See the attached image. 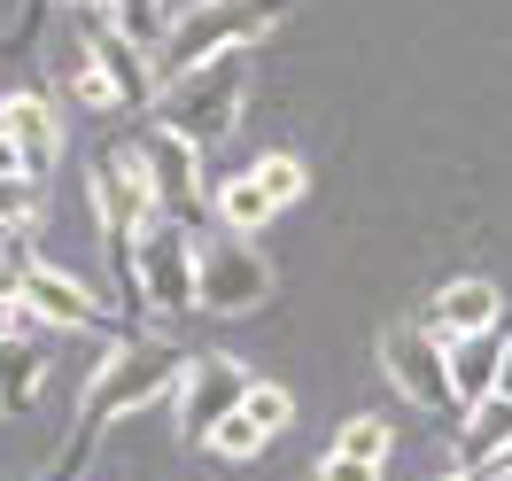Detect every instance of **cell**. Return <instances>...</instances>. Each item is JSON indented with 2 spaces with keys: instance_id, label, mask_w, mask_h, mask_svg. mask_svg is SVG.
Segmentation results:
<instances>
[{
  "instance_id": "6da1fadb",
  "label": "cell",
  "mask_w": 512,
  "mask_h": 481,
  "mask_svg": "<svg viewBox=\"0 0 512 481\" xmlns=\"http://www.w3.org/2000/svg\"><path fill=\"white\" fill-rule=\"evenodd\" d=\"M187 365H194V357L179 350V342H156V334L117 342V350L101 357V373L86 381V404H78V427H70L63 458H55L39 481H86L101 427L125 419V412H148V404H163V396H179V388H187Z\"/></svg>"
},
{
  "instance_id": "7a4b0ae2",
  "label": "cell",
  "mask_w": 512,
  "mask_h": 481,
  "mask_svg": "<svg viewBox=\"0 0 512 481\" xmlns=\"http://www.w3.org/2000/svg\"><path fill=\"white\" fill-rule=\"evenodd\" d=\"M241 101H249V55H218V63H202V70L163 78V94H156L148 117H156L163 132L194 140V148H210V140H225V132L241 125Z\"/></svg>"
},
{
  "instance_id": "3957f363",
  "label": "cell",
  "mask_w": 512,
  "mask_h": 481,
  "mask_svg": "<svg viewBox=\"0 0 512 481\" xmlns=\"http://www.w3.org/2000/svg\"><path fill=\"white\" fill-rule=\"evenodd\" d=\"M280 16H288V0H210V8H194L187 24H171V39L156 47V70L179 78V70H202V63H218V55H241Z\"/></svg>"
},
{
  "instance_id": "277c9868",
  "label": "cell",
  "mask_w": 512,
  "mask_h": 481,
  "mask_svg": "<svg viewBox=\"0 0 512 481\" xmlns=\"http://www.w3.org/2000/svg\"><path fill=\"white\" fill-rule=\"evenodd\" d=\"M86 194H94V218H101V233H109V264H117V280H125V295H132V249H140V233L163 218L156 187H148L140 156L101 148L94 171H86Z\"/></svg>"
},
{
  "instance_id": "5b68a950",
  "label": "cell",
  "mask_w": 512,
  "mask_h": 481,
  "mask_svg": "<svg viewBox=\"0 0 512 481\" xmlns=\"http://www.w3.org/2000/svg\"><path fill=\"white\" fill-rule=\"evenodd\" d=\"M132 295L156 311V319H179V311H202V241L194 225L156 218L132 249Z\"/></svg>"
},
{
  "instance_id": "8992f818",
  "label": "cell",
  "mask_w": 512,
  "mask_h": 481,
  "mask_svg": "<svg viewBox=\"0 0 512 481\" xmlns=\"http://www.w3.org/2000/svg\"><path fill=\"white\" fill-rule=\"evenodd\" d=\"M86 24V55H94V70L109 78V94H117V117H132V109H156L163 94V70H156V47H140V39L109 16V8H94V16H78Z\"/></svg>"
},
{
  "instance_id": "52a82bcc",
  "label": "cell",
  "mask_w": 512,
  "mask_h": 481,
  "mask_svg": "<svg viewBox=\"0 0 512 481\" xmlns=\"http://www.w3.org/2000/svg\"><path fill=\"white\" fill-rule=\"evenodd\" d=\"M381 365H388V381L404 388L412 404H427V412H458L450 342L435 334V326H388V334H381Z\"/></svg>"
},
{
  "instance_id": "ba28073f",
  "label": "cell",
  "mask_w": 512,
  "mask_h": 481,
  "mask_svg": "<svg viewBox=\"0 0 512 481\" xmlns=\"http://www.w3.org/2000/svg\"><path fill=\"white\" fill-rule=\"evenodd\" d=\"M303 187H311V171L295 156H264V163H249V171H233L218 187V218H225V233H256V225H272L288 202H303Z\"/></svg>"
},
{
  "instance_id": "9c48e42d",
  "label": "cell",
  "mask_w": 512,
  "mask_h": 481,
  "mask_svg": "<svg viewBox=\"0 0 512 481\" xmlns=\"http://www.w3.org/2000/svg\"><path fill=\"white\" fill-rule=\"evenodd\" d=\"M132 156H140V171H148V187H156V210H163V218H171V225H194V218H202L210 187H202V148H194V140L148 125Z\"/></svg>"
},
{
  "instance_id": "30bf717a",
  "label": "cell",
  "mask_w": 512,
  "mask_h": 481,
  "mask_svg": "<svg viewBox=\"0 0 512 481\" xmlns=\"http://www.w3.org/2000/svg\"><path fill=\"white\" fill-rule=\"evenodd\" d=\"M272 295V264L256 257L241 233H218V241H202V311L210 319H241Z\"/></svg>"
},
{
  "instance_id": "8fae6325",
  "label": "cell",
  "mask_w": 512,
  "mask_h": 481,
  "mask_svg": "<svg viewBox=\"0 0 512 481\" xmlns=\"http://www.w3.org/2000/svg\"><path fill=\"white\" fill-rule=\"evenodd\" d=\"M249 388H256L249 365H233V357H194L187 388H179V435H187V443H210L225 419L249 404Z\"/></svg>"
},
{
  "instance_id": "7c38bea8",
  "label": "cell",
  "mask_w": 512,
  "mask_h": 481,
  "mask_svg": "<svg viewBox=\"0 0 512 481\" xmlns=\"http://www.w3.org/2000/svg\"><path fill=\"white\" fill-rule=\"evenodd\" d=\"M24 311H32L39 326H70V334H101V326L117 334V319H109L70 272H55V264H32V272H24Z\"/></svg>"
},
{
  "instance_id": "4fadbf2b",
  "label": "cell",
  "mask_w": 512,
  "mask_h": 481,
  "mask_svg": "<svg viewBox=\"0 0 512 481\" xmlns=\"http://www.w3.org/2000/svg\"><path fill=\"white\" fill-rule=\"evenodd\" d=\"M505 357H512V326H481L450 342V381H458V412H481L505 388Z\"/></svg>"
},
{
  "instance_id": "5bb4252c",
  "label": "cell",
  "mask_w": 512,
  "mask_h": 481,
  "mask_svg": "<svg viewBox=\"0 0 512 481\" xmlns=\"http://www.w3.org/2000/svg\"><path fill=\"white\" fill-rule=\"evenodd\" d=\"M0 132L16 140V156H24L32 179H47V163L63 156V125H55L47 94H8V101H0Z\"/></svg>"
},
{
  "instance_id": "9a60e30c",
  "label": "cell",
  "mask_w": 512,
  "mask_h": 481,
  "mask_svg": "<svg viewBox=\"0 0 512 481\" xmlns=\"http://www.w3.org/2000/svg\"><path fill=\"white\" fill-rule=\"evenodd\" d=\"M458 466H466V474L512 466V396H489L481 412H466V427H458Z\"/></svg>"
},
{
  "instance_id": "2e32d148",
  "label": "cell",
  "mask_w": 512,
  "mask_h": 481,
  "mask_svg": "<svg viewBox=\"0 0 512 481\" xmlns=\"http://www.w3.org/2000/svg\"><path fill=\"white\" fill-rule=\"evenodd\" d=\"M435 334L443 342H458V334H481V326H505V295L489 288V280H450L443 295H435Z\"/></svg>"
},
{
  "instance_id": "e0dca14e",
  "label": "cell",
  "mask_w": 512,
  "mask_h": 481,
  "mask_svg": "<svg viewBox=\"0 0 512 481\" xmlns=\"http://www.w3.org/2000/svg\"><path fill=\"white\" fill-rule=\"evenodd\" d=\"M39 388H47V342L8 334V342H0V404H8V412H32Z\"/></svg>"
},
{
  "instance_id": "ac0fdd59",
  "label": "cell",
  "mask_w": 512,
  "mask_h": 481,
  "mask_svg": "<svg viewBox=\"0 0 512 481\" xmlns=\"http://www.w3.org/2000/svg\"><path fill=\"white\" fill-rule=\"evenodd\" d=\"M264 443H272V427H264V419H249V412H233L218 435H210V450H218V458H256Z\"/></svg>"
},
{
  "instance_id": "d6986e66",
  "label": "cell",
  "mask_w": 512,
  "mask_h": 481,
  "mask_svg": "<svg viewBox=\"0 0 512 481\" xmlns=\"http://www.w3.org/2000/svg\"><path fill=\"white\" fill-rule=\"evenodd\" d=\"M334 450H342V458H365V466H381V458H388V419H365V412H357L350 427L334 435Z\"/></svg>"
},
{
  "instance_id": "ffe728a7",
  "label": "cell",
  "mask_w": 512,
  "mask_h": 481,
  "mask_svg": "<svg viewBox=\"0 0 512 481\" xmlns=\"http://www.w3.org/2000/svg\"><path fill=\"white\" fill-rule=\"evenodd\" d=\"M70 94L86 101V109H101V117H117V94H109V78L94 70V55H86V39H78V63H70Z\"/></svg>"
},
{
  "instance_id": "44dd1931",
  "label": "cell",
  "mask_w": 512,
  "mask_h": 481,
  "mask_svg": "<svg viewBox=\"0 0 512 481\" xmlns=\"http://www.w3.org/2000/svg\"><path fill=\"white\" fill-rule=\"evenodd\" d=\"M0 218L16 225V233L39 218V179H32V171H8V179H0Z\"/></svg>"
},
{
  "instance_id": "7402d4cb",
  "label": "cell",
  "mask_w": 512,
  "mask_h": 481,
  "mask_svg": "<svg viewBox=\"0 0 512 481\" xmlns=\"http://www.w3.org/2000/svg\"><path fill=\"white\" fill-rule=\"evenodd\" d=\"M241 412H249V419H264V427L280 435V427H288V419H295V396H288V388H272V381H256Z\"/></svg>"
},
{
  "instance_id": "603a6c76",
  "label": "cell",
  "mask_w": 512,
  "mask_h": 481,
  "mask_svg": "<svg viewBox=\"0 0 512 481\" xmlns=\"http://www.w3.org/2000/svg\"><path fill=\"white\" fill-rule=\"evenodd\" d=\"M39 257H24V241H0V295H16L24 303V272H32Z\"/></svg>"
},
{
  "instance_id": "cb8c5ba5",
  "label": "cell",
  "mask_w": 512,
  "mask_h": 481,
  "mask_svg": "<svg viewBox=\"0 0 512 481\" xmlns=\"http://www.w3.org/2000/svg\"><path fill=\"white\" fill-rule=\"evenodd\" d=\"M39 16H47V0H24V16H16V32H8V47H0V55H24V47L39 39Z\"/></svg>"
},
{
  "instance_id": "d4e9b609",
  "label": "cell",
  "mask_w": 512,
  "mask_h": 481,
  "mask_svg": "<svg viewBox=\"0 0 512 481\" xmlns=\"http://www.w3.org/2000/svg\"><path fill=\"white\" fill-rule=\"evenodd\" d=\"M319 481H381V466H365V458H342V450H334V458L319 466Z\"/></svg>"
},
{
  "instance_id": "484cf974",
  "label": "cell",
  "mask_w": 512,
  "mask_h": 481,
  "mask_svg": "<svg viewBox=\"0 0 512 481\" xmlns=\"http://www.w3.org/2000/svg\"><path fill=\"white\" fill-rule=\"evenodd\" d=\"M24 319H32V311H24L16 295H0V342H8V334H24Z\"/></svg>"
},
{
  "instance_id": "4316f807",
  "label": "cell",
  "mask_w": 512,
  "mask_h": 481,
  "mask_svg": "<svg viewBox=\"0 0 512 481\" xmlns=\"http://www.w3.org/2000/svg\"><path fill=\"white\" fill-rule=\"evenodd\" d=\"M194 8H210V0H163V16H171V24H187Z\"/></svg>"
},
{
  "instance_id": "83f0119b",
  "label": "cell",
  "mask_w": 512,
  "mask_h": 481,
  "mask_svg": "<svg viewBox=\"0 0 512 481\" xmlns=\"http://www.w3.org/2000/svg\"><path fill=\"white\" fill-rule=\"evenodd\" d=\"M8 171H24V156H16V140L0 132V179H8Z\"/></svg>"
},
{
  "instance_id": "f1b7e54d",
  "label": "cell",
  "mask_w": 512,
  "mask_h": 481,
  "mask_svg": "<svg viewBox=\"0 0 512 481\" xmlns=\"http://www.w3.org/2000/svg\"><path fill=\"white\" fill-rule=\"evenodd\" d=\"M70 8H78V16H94V8H109V0H70Z\"/></svg>"
},
{
  "instance_id": "f546056e",
  "label": "cell",
  "mask_w": 512,
  "mask_h": 481,
  "mask_svg": "<svg viewBox=\"0 0 512 481\" xmlns=\"http://www.w3.org/2000/svg\"><path fill=\"white\" fill-rule=\"evenodd\" d=\"M497 396H512V357H505V388H497Z\"/></svg>"
},
{
  "instance_id": "4dcf8cb0",
  "label": "cell",
  "mask_w": 512,
  "mask_h": 481,
  "mask_svg": "<svg viewBox=\"0 0 512 481\" xmlns=\"http://www.w3.org/2000/svg\"><path fill=\"white\" fill-rule=\"evenodd\" d=\"M481 481H512V466H497V474H481Z\"/></svg>"
},
{
  "instance_id": "1f68e13d",
  "label": "cell",
  "mask_w": 512,
  "mask_h": 481,
  "mask_svg": "<svg viewBox=\"0 0 512 481\" xmlns=\"http://www.w3.org/2000/svg\"><path fill=\"white\" fill-rule=\"evenodd\" d=\"M443 481H481V474H466V466H458V474H443Z\"/></svg>"
},
{
  "instance_id": "d6a6232c",
  "label": "cell",
  "mask_w": 512,
  "mask_h": 481,
  "mask_svg": "<svg viewBox=\"0 0 512 481\" xmlns=\"http://www.w3.org/2000/svg\"><path fill=\"white\" fill-rule=\"evenodd\" d=\"M0 241H16V225H8V218H0Z\"/></svg>"
},
{
  "instance_id": "836d02e7",
  "label": "cell",
  "mask_w": 512,
  "mask_h": 481,
  "mask_svg": "<svg viewBox=\"0 0 512 481\" xmlns=\"http://www.w3.org/2000/svg\"><path fill=\"white\" fill-rule=\"evenodd\" d=\"M0 412H8V404H0Z\"/></svg>"
}]
</instances>
